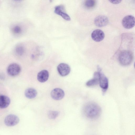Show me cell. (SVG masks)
<instances>
[{
    "label": "cell",
    "mask_w": 135,
    "mask_h": 135,
    "mask_svg": "<svg viewBox=\"0 0 135 135\" xmlns=\"http://www.w3.org/2000/svg\"><path fill=\"white\" fill-rule=\"evenodd\" d=\"M108 18L106 16L100 15L95 18L94 23L96 26L101 27L106 25L108 24Z\"/></svg>",
    "instance_id": "8"
},
{
    "label": "cell",
    "mask_w": 135,
    "mask_h": 135,
    "mask_svg": "<svg viewBox=\"0 0 135 135\" xmlns=\"http://www.w3.org/2000/svg\"><path fill=\"white\" fill-rule=\"evenodd\" d=\"M10 103V99L7 96L0 95V108L3 109L7 107Z\"/></svg>",
    "instance_id": "14"
},
{
    "label": "cell",
    "mask_w": 135,
    "mask_h": 135,
    "mask_svg": "<svg viewBox=\"0 0 135 135\" xmlns=\"http://www.w3.org/2000/svg\"><path fill=\"white\" fill-rule=\"evenodd\" d=\"M122 1L121 0H115V1H109L111 3L113 4H118L121 2Z\"/></svg>",
    "instance_id": "20"
},
{
    "label": "cell",
    "mask_w": 135,
    "mask_h": 135,
    "mask_svg": "<svg viewBox=\"0 0 135 135\" xmlns=\"http://www.w3.org/2000/svg\"><path fill=\"white\" fill-rule=\"evenodd\" d=\"M105 35L102 30L97 29L93 31L91 34V37L94 41L100 42L103 39Z\"/></svg>",
    "instance_id": "11"
},
{
    "label": "cell",
    "mask_w": 135,
    "mask_h": 135,
    "mask_svg": "<svg viewBox=\"0 0 135 135\" xmlns=\"http://www.w3.org/2000/svg\"><path fill=\"white\" fill-rule=\"evenodd\" d=\"M98 71L99 75V84L103 92L106 91L108 86V81L107 77L102 71L100 67L97 66Z\"/></svg>",
    "instance_id": "3"
},
{
    "label": "cell",
    "mask_w": 135,
    "mask_h": 135,
    "mask_svg": "<svg viewBox=\"0 0 135 135\" xmlns=\"http://www.w3.org/2000/svg\"><path fill=\"white\" fill-rule=\"evenodd\" d=\"M99 75L98 72H95L93 79L88 81L86 83L87 86L90 87L99 84Z\"/></svg>",
    "instance_id": "13"
},
{
    "label": "cell",
    "mask_w": 135,
    "mask_h": 135,
    "mask_svg": "<svg viewBox=\"0 0 135 135\" xmlns=\"http://www.w3.org/2000/svg\"><path fill=\"white\" fill-rule=\"evenodd\" d=\"M37 94V91L32 88H29L25 91V94L26 97L29 99L35 98Z\"/></svg>",
    "instance_id": "15"
},
{
    "label": "cell",
    "mask_w": 135,
    "mask_h": 135,
    "mask_svg": "<svg viewBox=\"0 0 135 135\" xmlns=\"http://www.w3.org/2000/svg\"><path fill=\"white\" fill-rule=\"evenodd\" d=\"M57 69L59 74L62 76H65L68 75L71 70L69 65L64 63L59 64L57 66Z\"/></svg>",
    "instance_id": "7"
},
{
    "label": "cell",
    "mask_w": 135,
    "mask_h": 135,
    "mask_svg": "<svg viewBox=\"0 0 135 135\" xmlns=\"http://www.w3.org/2000/svg\"><path fill=\"white\" fill-rule=\"evenodd\" d=\"M96 4L95 1L94 0L86 1L84 3L85 6L87 8H90L94 7Z\"/></svg>",
    "instance_id": "17"
},
{
    "label": "cell",
    "mask_w": 135,
    "mask_h": 135,
    "mask_svg": "<svg viewBox=\"0 0 135 135\" xmlns=\"http://www.w3.org/2000/svg\"><path fill=\"white\" fill-rule=\"evenodd\" d=\"M59 114V113L58 111L50 110L48 112L47 115L49 118L54 119L58 116Z\"/></svg>",
    "instance_id": "16"
},
{
    "label": "cell",
    "mask_w": 135,
    "mask_h": 135,
    "mask_svg": "<svg viewBox=\"0 0 135 135\" xmlns=\"http://www.w3.org/2000/svg\"><path fill=\"white\" fill-rule=\"evenodd\" d=\"M65 11L64 6L63 5H61L55 7L54 12L56 14L60 16L65 20L69 21L70 20V17L65 13Z\"/></svg>",
    "instance_id": "9"
},
{
    "label": "cell",
    "mask_w": 135,
    "mask_h": 135,
    "mask_svg": "<svg viewBox=\"0 0 135 135\" xmlns=\"http://www.w3.org/2000/svg\"><path fill=\"white\" fill-rule=\"evenodd\" d=\"M83 112L87 118L95 119L98 118L100 115L101 109L97 104L94 102H89L84 107Z\"/></svg>",
    "instance_id": "1"
},
{
    "label": "cell",
    "mask_w": 135,
    "mask_h": 135,
    "mask_svg": "<svg viewBox=\"0 0 135 135\" xmlns=\"http://www.w3.org/2000/svg\"><path fill=\"white\" fill-rule=\"evenodd\" d=\"M135 22L134 17L131 15H128L125 16L123 18L122 23L124 28L130 29L134 26Z\"/></svg>",
    "instance_id": "4"
},
{
    "label": "cell",
    "mask_w": 135,
    "mask_h": 135,
    "mask_svg": "<svg viewBox=\"0 0 135 135\" xmlns=\"http://www.w3.org/2000/svg\"><path fill=\"white\" fill-rule=\"evenodd\" d=\"M24 48L22 46H18L16 47L15 49V51L16 53L19 56L22 55L24 53Z\"/></svg>",
    "instance_id": "18"
},
{
    "label": "cell",
    "mask_w": 135,
    "mask_h": 135,
    "mask_svg": "<svg viewBox=\"0 0 135 135\" xmlns=\"http://www.w3.org/2000/svg\"><path fill=\"white\" fill-rule=\"evenodd\" d=\"M64 91L59 88H56L53 89L51 93L52 98L56 100H59L62 99L64 96Z\"/></svg>",
    "instance_id": "10"
},
{
    "label": "cell",
    "mask_w": 135,
    "mask_h": 135,
    "mask_svg": "<svg viewBox=\"0 0 135 135\" xmlns=\"http://www.w3.org/2000/svg\"><path fill=\"white\" fill-rule=\"evenodd\" d=\"M21 67L18 64L12 63L8 67L7 71L8 74L10 76H15L18 75L21 71Z\"/></svg>",
    "instance_id": "5"
},
{
    "label": "cell",
    "mask_w": 135,
    "mask_h": 135,
    "mask_svg": "<svg viewBox=\"0 0 135 135\" xmlns=\"http://www.w3.org/2000/svg\"><path fill=\"white\" fill-rule=\"evenodd\" d=\"M133 59L132 52L128 50L123 51L119 54L118 60L120 64L123 66H127L132 62Z\"/></svg>",
    "instance_id": "2"
},
{
    "label": "cell",
    "mask_w": 135,
    "mask_h": 135,
    "mask_svg": "<svg viewBox=\"0 0 135 135\" xmlns=\"http://www.w3.org/2000/svg\"><path fill=\"white\" fill-rule=\"evenodd\" d=\"M49 76V72L46 70H43L39 72L37 74V78L38 81L41 83L46 81Z\"/></svg>",
    "instance_id": "12"
},
{
    "label": "cell",
    "mask_w": 135,
    "mask_h": 135,
    "mask_svg": "<svg viewBox=\"0 0 135 135\" xmlns=\"http://www.w3.org/2000/svg\"><path fill=\"white\" fill-rule=\"evenodd\" d=\"M13 32L16 34H20L22 31L21 28L18 25H16L13 27L12 29Z\"/></svg>",
    "instance_id": "19"
},
{
    "label": "cell",
    "mask_w": 135,
    "mask_h": 135,
    "mask_svg": "<svg viewBox=\"0 0 135 135\" xmlns=\"http://www.w3.org/2000/svg\"><path fill=\"white\" fill-rule=\"evenodd\" d=\"M19 119L16 115L10 114L5 118L4 122L5 124L8 126H12L17 124L19 122Z\"/></svg>",
    "instance_id": "6"
}]
</instances>
